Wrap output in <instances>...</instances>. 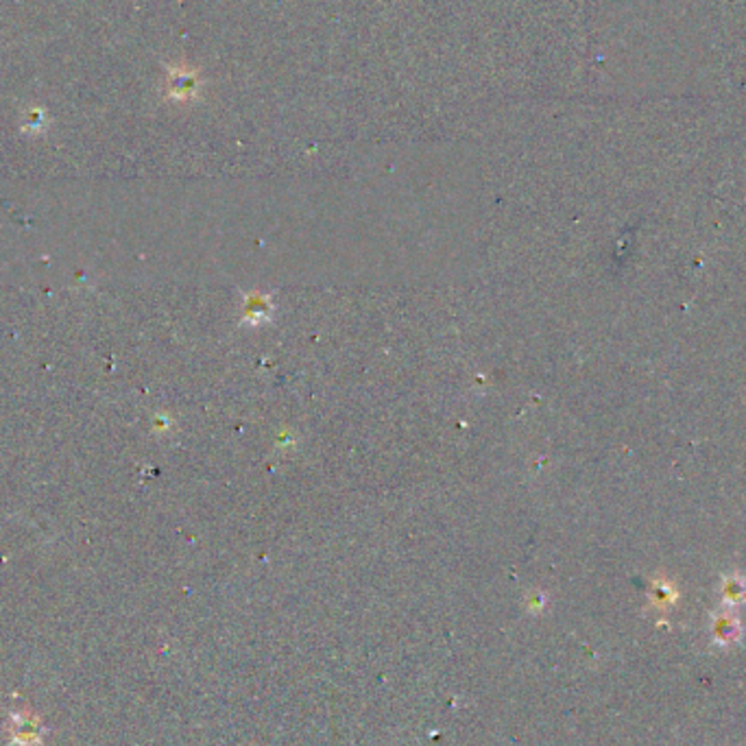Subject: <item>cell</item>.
<instances>
[{
    "instance_id": "1",
    "label": "cell",
    "mask_w": 746,
    "mask_h": 746,
    "mask_svg": "<svg viewBox=\"0 0 746 746\" xmlns=\"http://www.w3.org/2000/svg\"><path fill=\"white\" fill-rule=\"evenodd\" d=\"M46 734H49V729L35 711L16 710L9 714V746H44Z\"/></svg>"
}]
</instances>
